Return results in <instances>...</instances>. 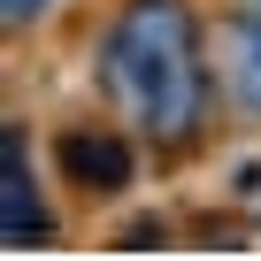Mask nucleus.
Masks as SVG:
<instances>
[{"mask_svg":"<svg viewBox=\"0 0 261 261\" xmlns=\"http://www.w3.org/2000/svg\"><path fill=\"white\" fill-rule=\"evenodd\" d=\"M92 85L115 123L139 130V146L162 162L192 154L215 123V54L207 23L185 0H123L92 39Z\"/></svg>","mask_w":261,"mask_h":261,"instance_id":"f257e3e1","label":"nucleus"},{"mask_svg":"<svg viewBox=\"0 0 261 261\" xmlns=\"http://www.w3.org/2000/svg\"><path fill=\"white\" fill-rule=\"evenodd\" d=\"M54 177L77 192V200H92V207H108V200H123L130 185H139V130H115V123H62L54 130Z\"/></svg>","mask_w":261,"mask_h":261,"instance_id":"f03ea898","label":"nucleus"},{"mask_svg":"<svg viewBox=\"0 0 261 261\" xmlns=\"http://www.w3.org/2000/svg\"><path fill=\"white\" fill-rule=\"evenodd\" d=\"M207 54H215L223 100L246 123H261V0H238V8H223L207 23Z\"/></svg>","mask_w":261,"mask_h":261,"instance_id":"7ed1b4c3","label":"nucleus"},{"mask_svg":"<svg viewBox=\"0 0 261 261\" xmlns=\"http://www.w3.org/2000/svg\"><path fill=\"white\" fill-rule=\"evenodd\" d=\"M0 238H8V253L54 246V207H46V185L31 177L23 123H8V130H0Z\"/></svg>","mask_w":261,"mask_h":261,"instance_id":"20e7f679","label":"nucleus"},{"mask_svg":"<svg viewBox=\"0 0 261 261\" xmlns=\"http://www.w3.org/2000/svg\"><path fill=\"white\" fill-rule=\"evenodd\" d=\"M0 16H8V31H23V23L46 16V0H0Z\"/></svg>","mask_w":261,"mask_h":261,"instance_id":"39448f33","label":"nucleus"}]
</instances>
